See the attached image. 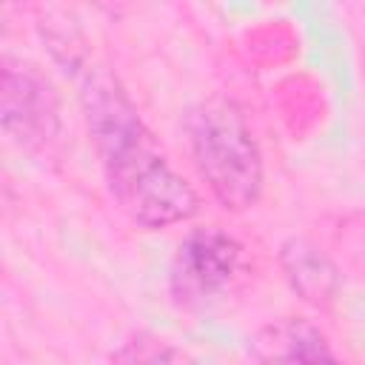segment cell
Returning <instances> with one entry per match:
<instances>
[{
  "label": "cell",
  "instance_id": "obj_1",
  "mask_svg": "<svg viewBox=\"0 0 365 365\" xmlns=\"http://www.w3.org/2000/svg\"><path fill=\"white\" fill-rule=\"evenodd\" d=\"M51 51L80 88L88 131L117 208L145 231L191 220L200 208L197 191L168 163L117 77L74 48L68 37H54Z\"/></svg>",
  "mask_w": 365,
  "mask_h": 365
},
{
  "label": "cell",
  "instance_id": "obj_2",
  "mask_svg": "<svg viewBox=\"0 0 365 365\" xmlns=\"http://www.w3.org/2000/svg\"><path fill=\"white\" fill-rule=\"evenodd\" d=\"M185 140L200 180L225 211L240 214L257 205L265 182L262 154L231 97L211 94L188 108Z\"/></svg>",
  "mask_w": 365,
  "mask_h": 365
},
{
  "label": "cell",
  "instance_id": "obj_5",
  "mask_svg": "<svg viewBox=\"0 0 365 365\" xmlns=\"http://www.w3.org/2000/svg\"><path fill=\"white\" fill-rule=\"evenodd\" d=\"M251 356L257 365H339L319 328L299 317L265 325L251 342Z\"/></svg>",
  "mask_w": 365,
  "mask_h": 365
},
{
  "label": "cell",
  "instance_id": "obj_3",
  "mask_svg": "<svg viewBox=\"0 0 365 365\" xmlns=\"http://www.w3.org/2000/svg\"><path fill=\"white\" fill-rule=\"evenodd\" d=\"M3 134L31 160H57L63 145L60 97L48 77L29 60L3 57L0 71Z\"/></svg>",
  "mask_w": 365,
  "mask_h": 365
},
{
  "label": "cell",
  "instance_id": "obj_6",
  "mask_svg": "<svg viewBox=\"0 0 365 365\" xmlns=\"http://www.w3.org/2000/svg\"><path fill=\"white\" fill-rule=\"evenodd\" d=\"M279 265H282V274H285L291 291L302 302H308L314 308H328L336 299L339 271L317 242H311L305 237L285 240L279 248Z\"/></svg>",
  "mask_w": 365,
  "mask_h": 365
},
{
  "label": "cell",
  "instance_id": "obj_4",
  "mask_svg": "<svg viewBox=\"0 0 365 365\" xmlns=\"http://www.w3.org/2000/svg\"><path fill=\"white\" fill-rule=\"evenodd\" d=\"M242 265V245L220 225L191 228L171 262V291L180 299H208L228 288Z\"/></svg>",
  "mask_w": 365,
  "mask_h": 365
}]
</instances>
